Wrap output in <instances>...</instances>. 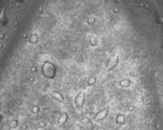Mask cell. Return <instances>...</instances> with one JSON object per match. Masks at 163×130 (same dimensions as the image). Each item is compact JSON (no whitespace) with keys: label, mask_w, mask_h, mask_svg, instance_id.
I'll list each match as a JSON object with an SVG mask.
<instances>
[{"label":"cell","mask_w":163,"mask_h":130,"mask_svg":"<svg viewBox=\"0 0 163 130\" xmlns=\"http://www.w3.org/2000/svg\"><path fill=\"white\" fill-rule=\"evenodd\" d=\"M84 101H85V93L83 91H80L75 99V105L78 109H82L84 105Z\"/></svg>","instance_id":"cell-1"},{"label":"cell","mask_w":163,"mask_h":130,"mask_svg":"<svg viewBox=\"0 0 163 130\" xmlns=\"http://www.w3.org/2000/svg\"><path fill=\"white\" fill-rule=\"evenodd\" d=\"M107 113H108V108H104L103 110H102V111H100L99 112L97 113V115L96 116V118H95V120L97 121V122L98 121L102 120L104 118H106Z\"/></svg>","instance_id":"cell-2"}]
</instances>
